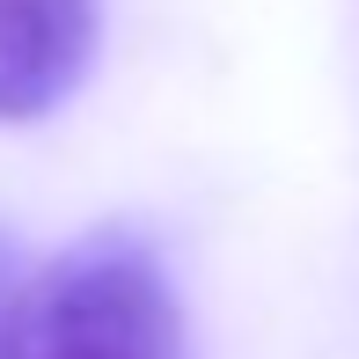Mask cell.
Here are the masks:
<instances>
[{
  "label": "cell",
  "instance_id": "1",
  "mask_svg": "<svg viewBox=\"0 0 359 359\" xmlns=\"http://www.w3.org/2000/svg\"><path fill=\"white\" fill-rule=\"evenodd\" d=\"M0 359H184L161 264L125 235L29 257L0 235Z\"/></svg>",
  "mask_w": 359,
  "mask_h": 359
},
{
  "label": "cell",
  "instance_id": "2",
  "mask_svg": "<svg viewBox=\"0 0 359 359\" xmlns=\"http://www.w3.org/2000/svg\"><path fill=\"white\" fill-rule=\"evenodd\" d=\"M95 59V0H0V125H37Z\"/></svg>",
  "mask_w": 359,
  "mask_h": 359
}]
</instances>
